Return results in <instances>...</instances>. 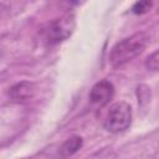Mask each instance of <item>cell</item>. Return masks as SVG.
I'll return each instance as SVG.
<instances>
[{
    "label": "cell",
    "mask_w": 159,
    "mask_h": 159,
    "mask_svg": "<svg viewBox=\"0 0 159 159\" xmlns=\"http://www.w3.org/2000/svg\"><path fill=\"white\" fill-rule=\"evenodd\" d=\"M152 5H153L152 1H138V2H135V4L133 5L132 12H133V14H137V15H139V14H145L148 10H150Z\"/></svg>",
    "instance_id": "8"
},
{
    "label": "cell",
    "mask_w": 159,
    "mask_h": 159,
    "mask_svg": "<svg viewBox=\"0 0 159 159\" xmlns=\"http://www.w3.org/2000/svg\"><path fill=\"white\" fill-rule=\"evenodd\" d=\"M150 41V36L145 32H137L129 37L117 42L109 55V62L113 67H120L137 56H139Z\"/></svg>",
    "instance_id": "1"
},
{
    "label": "cell",
    "mask_w": 159,
    "mask_h": 159,
    "mask_svg": "<svg viewBox=\"0 0 159 159\" xmlns=\"http://www.w3.org/2000/svg\"><path fill=\"white\" fill-rule=\"evenodd\" d=\"M75 27H76L75 16L71 14L63 15L47 24V26L43 29L42 32L43 40L48 45H56L58 42L67 40L73 34Z\"/></svg>",
    "instance_id": "3"
},
{
    "label": "cell",
    "mask_w": 159,
    "mask_h": 159,
    "mask_svg": "<svg viewBox=\"0 0 159 159\" xmlns=\"http://www.w3.org/2000/svg\"><path fill=\"white\" fill-rule=\"evenodd\" d=\"M132 123V107L124 101L113 103L104 118L103 127L111 133H120L129 128Z\"/></svg>",
    "instance_id": "2"
},
{
    "label": "cell",
    "mask_w": 159,
    "mask_h": 159,
    "mask_svg": "<svg viewBox=\"0 0 159 159\" xmlns=\"http://www.w3.org/2000/svg\"><path fill=\"white\" fill-rule=\"evenodd\" d=\"M145 67L153 72L158 71L159 68V52L158 51H154L152 55L148 56V58L145 60Z\"/></svg>",
    "instance_id": "7"
},
{
    "label": "cell",
    "mask_w": 159,
    "mask_h": 159,
    "mask_svg": "<svg viewBox=\"0 0 159 159\" xmlns=\"http://www.w3.org/2000/svg\"><path fill=\"white\" fill-rule=\"evenodd\" d=\"M113 96H114L113 84L107 80H102L92 87L89 92V102L96 107H103L107 103H109Z\"/></svg>",
    "instance_id": "4"
},
{
    "label": "cell",
    "mask_w": 159,
    "mask_h": 159,
    "mask_svg": "<svg viewBox=\"0 0 159 159\" xmlns=\"http://www.w3.org/2000/svg\"><path fill=\"white\" fill-rule=\"evenodd\" d=\"M83 144V140L80 135H72L68 139H66L58 150V158L60 159H67L68 157L77 153Z\"/></svg>",
    "instance_id": "6"
},
{
    "label": "cell",
    "mask_w": 159,
    "mask_h": 159,
    "mask_svg": "<svg viewBox=\"0 0 159 159\" xmlns=\"http://www.w3.org/2000/svg\"><path fill=\"white\" fill-rule=\"evenodd\" d=\"M35 93V84L32 82H20L12 86L9 91V96L12 101H26L30 99Z\"/></svg>",
    "instance_id": "5"
}]
</instances>
